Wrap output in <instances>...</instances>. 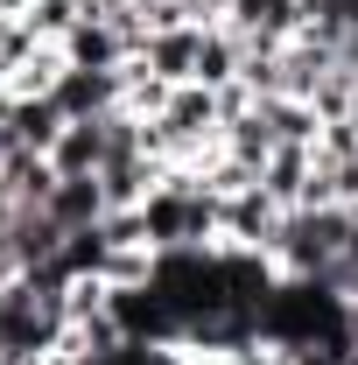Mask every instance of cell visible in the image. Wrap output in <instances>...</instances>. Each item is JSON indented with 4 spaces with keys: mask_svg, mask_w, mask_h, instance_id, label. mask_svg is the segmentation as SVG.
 I'll return each instance as SVG.
<instances>
[{
    "mask_svg": "<svg viewBox=\"0 0 358 365\" xmlns=\"http://www.w3.org/2000/svg\"><path fill=\"white\" fill-rule=\"evenodd\" d=\"M63 56H71V71H120V63H127V43H120L113 14H85V21L71 29Z\"/></svg>",
    "mask_w": 358,
    "mask_h": 365,
    "instance_id": "obj_5",
    "label": "cell"
},
{
    "mask_svg": "<svg viewBox=\"0 0 358 365\" xmlns=\"http://www.w3.org/2000/svg\"><path fill=\"white\" fill-rule=\"evenodd\" d=\"M49 98H56L63 120H106V113L127 106V71H63Z\"/></svg>",
    "mask_w": 358,
    "mask_h": 365,
    "instance_id": "obj_3",
    "label": "cell"
},
{
    "mask_svg": "<svg viewBox=\"0 0 358 365\" xmlns=\"http://www.w3.org/2000/svg\"><path fill=\"white\" fill-rule=\"evenodd\" d=\"M197 21L190 29H162V36H148L140 49V63H148V78H162V85H197Z\"/></svg>",
    "mask_w": 358,
    "mask_h": 365,
    "instance_id": "obj_4",
    "label": "cell"
},
{
    "mask_svg": "<svg viewBox=\"0 0 358 365\" xmlns=\"http://www.w3.org/2000/svg\"><path fill=\"white\" fill-rule=\"evenodd\" d=\"M98 14H120V7H140V0H91Z\"/></svg>",
    "mask_w": 358,
    "mask_h": 365,
    "instance_id": "obj_13",
    "label": "cell"
},
{
    "mask_svg": "<svg viewBox=\"0 0 358 365\" xmlns=\"http://www.w3.org/2000/svg\"><path fill=\"white\" fill-rule=\"evenodd\" d=\"M352 113H358V106H352Z\"/></svg>",
    "mask_w": 358,
    "mask_h": 365,
    "instance_id": "obj_14",
    "label": "cell"
},
{
    "mask_svg": "<svg viewBox=\"0 0 358 365\" xmlns=\"http://www.w3.org/2000/svg\"><path fill=\"white\" fill-rule=\"evenodd\" d=\"M7 127H14V148L49 155V148L63 140V127H71V120L56 113V98H14V120H7Z\"/></svg>",
    "mask_w": 358,
    "mask_h": 365,
    "instance_id": "obj_10",
    "label": "cell"
},
{
    "mask_svg": "<svg viewBox=\"0 0 358 365\" xmlns=\"http://www.w3.org/2000/svg\"><path fill=\"white\" fill-rule=\"evenodd\" d=\"M49 162H56V176H98L106 169V120H71L63 140L49 148Z\"/></svg>",
    "mask_w": 358,
    "mask_h": 365,
    "instance_id": "obj_8",
    "label": "cell"
},
{
    "mask_svg": "<svg viewBox=\"0 0 358 365\" xmlns=\"http://www.w3.org/2000/svg\"><path fill=\"white\" fill-rule=\"evenodd\" d=\"M225 29H232L246 49H288L302 29H310V14H302V0H232Z\"/></svg>",
    "mask_w": 358,
    "mask_h": 365,
    "instance_id": "obj_2",
    "label": "cell"
},
{
    "mask_svg": "<svg viewBox=\"0 0 358 365\" xmlns=\"http://www.w3.org/2000/svg\"><path fill=\"white\" fill-rule=\"evenodd\" d=\"M281 204H274L260 182L232 190L225 197V218H218V246H239V253H274V232H281Z\"/></svg>",
    "mask_w": 358,
    "mask_h": 365,
    "instance_id": "obj_1",
    "label": "cell"
},
{
    "mask_svg": "<svg viewBox=\"0 0 358 365\" xmlns=\"http://www.w3.org/2000/svg\"><path fill=\"white\" fill-rule=\"evenodd\" d=\"M113 204H106V190H98V176H63L56 182V197H49V218L63 232H85V225H98Z\"/></svg>",
    "mask_w": 358,
    "mask_h": 365,
    "instance_id": "obj_9",
    "label": "cell"
},
{
    "mask_svg": "<svg viewBox=\"0 0 358 365\" xmlns=\"http://www.w3.org/2000/svg\"><path fill=\"white\" fill-rule=\"evenodd\" d=\"M36 36H29V21H14V14H0V85H7V78H14V71H21V63H29V56H36Z\"/></svg>",
    "mask_w": 358,
    "mask_h": 365,
    "instance_id": "obj_12",
    "label": "cell"
},
{
    "mask_svg": "<svg viewBox=\"0 0 358 365\" xmlns=\"http://www.w3.org/2000/svg\"><path fill=\"white\" fill-rule=\"evenodd\" d=\"M85 14H98L91 0H36L21 21H29V36H36V43H56V49H63V43H71V29H78Z\"/></svg>",
    "mask_w": 358,
    "mask_h": 365,
    "instance_id": "obj_11",
    "label": "cell"
},
{
    "mask_svg": "<svg viewBox=\"0 0 358 365\" xmlns=\"http://www.w3.org/2000/svg\"><path fill=\"white\" fill-rule=\"evenodd\" d=\"M239 71H246V43H239L225 21H211V29L197 36V85L225 91V85H239Z\"/></svg>",
    "mask_w": 358,
    "mask_h": 365,
    "instance_id": "obj_7",
    "label": "cell"
},
{
    "mask_svg": "<svg viewBox=\"0 0 358 365\" xmlns=\"http://www.w3.org/2000/svg\"><path fill=\"white\" fill-rule=\"evenodd\" d=\"M310 176H316V148H274L267 169H260V190L281 211H302L310 204Z\"/></svg>",
    "mask_w": 358,
    "mask_h": 365,
    "instance_id": "obj_6",
    "label": "cell"
}]
</instances>
